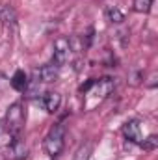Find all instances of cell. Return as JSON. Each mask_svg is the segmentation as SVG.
<instances>
[{
    "label": "cell",
    "instance_id": "3",
    "mask_svg": "<svg viewBox=\"0 0 158 160\" xmlns=\"http://www.w3.org/2000/svg\"><path fill=\"white\" fill-rule=\"evenodd\" d=\"M71 54V43L67 39H58L54 43V54H52V63L58 67H63L69 60Z\"/></svg>",
    "mask_w": 158,
    "mask_h": 160
},
{
    "label": "cell",
    "instance_id": "12",
    "mask_svg": "<svg viewBox=\"0 0 158 160\" xmlns=\"http://www.w3.org/2000/svg\"><path fill=\"white\" fill-rule=\"evenodd\" d=\"M153 2H155V0H134V9H136L138 13H147V11L151 9Z\"/></svg>",
    "mask_w": 158,
    "mask_h": 160
},
{
    "label": "cell",
    "instance_id": "1",
    "mask_svg": "<svg viewBox=\"0 0 158 160\" xmlns=\"http://www.w3.org/2000/svg\"><path fill=\"white\" fill-rule=\"evenodd\" d=\"M63 145H65V127H63V123H56L48 130V134L45 136L43 149H45V153L48 157L54 158V157H58L63 151Z\"/></svg>",
    "mask_w": 158,
    "mask_h": 160
},
{
    "label": "cell",
    "instance_id": "8",
    "mask_svg": "<svg viewBox=\"0 0 158 160\" xmlns=\"http://www.w3.org/2000/svg\"><path fill=\"white\" fill-rule=\"evenodd\" d=\"M11 86H13V89H17V91H24V89H26V86H28V78H26L24 71H17V73L13 75V78H11Z\"/></svg>",
    "mask_w": 158,
    "mask_h": 160
},
{
    "label": "cell",
    "instance_id": "4",
    "mask_svg": "<svg viewBox=\"0 0 158 160\" xmlns=\"http://www.w3.org/2000/svg\"><path fill=\"white\" fill-rule=\"evenodd\" d=\"M39 102L48 114H54V112H58L60 106H62V95H60L58 91H47V93H43V97L39 99Z\"/></svg>",
    "mask_w": 158,
    "mask_h": 160
},
{
    "label": "cell",
    "instance_id": "9",
    "mask_svg": "<svg viewBox=\"0 0 158 160\" xmlns=\"http://www.w3.org/2000/svg\"><path fill=\"white\" fill-rule=\"evenodd\" d=\"M91 155H93V142H86L78 147L75 160H91Z\"/></svg>",
    "mask_w": 158,
    "mask_h": 160
},
{
    "label": "cell",
    "instance_id": "6",
    "mask_svg": "<svg viewBox=\"0 0 158 160\" xmlns=\"http://www.w3.org/2000/svg\"><path fill=\"white\" fill-rule=\"evenodd\" d=\"M36 75H37V78H39L41 82H45V84H52V82H56L58 77H60V67L54 65V63L50 62V63H47V65L39 67V69L36 71Z\"/></svg>",
    "mask_w": 158,
    "mask_h": 160
},
{
    "label": "cell",
    "instance_id": "10",
    "mask_svg": "<svg viewBox=\"0 0 158 160\" xmlns=\"http://www.w3.org/2000/svg\"><path fill=\"white\" fill-rule=\"evenodd\" d=\"M106 19H108L110 22L119 24V22L125 21V15L121 13V9H117V8H108V9H106Z\"/></svg>",
    "mask_w": 158,
    "mask_h": 160
},
{
    "label": "cell",
    "instance_id": "2",
    "mask_svg": "<svg viewBox=\"0 0 158 160\" xmlns=\"http://www.w3.org/2000/svg\"><path fill=\"white\" fill-rule=\"evenodd\" d=\"M22 127H24V110H22V104L21 102H13L7 108V112H6V128H7V132L13 138H17L19 132L22 130Z\"/></svg>",
    "mask_w": 158,
    "mask_h": 160
},
{
    "label": "cell",
    "instance_id": "5",
    "mask_svg": "<svg viewBox=\"0 0 158 160\" xmlns=\"http://www.w3.org/2000/svg\"><path fill=\"white\" fill-rule=\"evenodd\" d=\"M123 134L128 142L132 143H140L141 142V125L138 119H128L123 125Z\"/></svg>",
    "mask_w": 158,
    "mask_h": 160
},
{
    "label": "cell",
    "instance_id": "11",
    "mask_svg": "<svg viewBox=\"0 0 158 160\" xmlns=\"http://www.w3.org/2000/svg\"><path fill=\"white\" fill-rule=\"evenodd\" d=\"M140 145L143 147V151H155V149H156V145H158V138L155 136V134H151L147 140H141V142H140Z\"/></svg>",
    "mask_w": 158,
    "mask_h": 160
},
{
    "label": "cell",
    "instance_id": "7",
    "mask_svg": "<svg viewBox=\"0 0 158 160\" xmlns=\"http://www.w3.org/2000/svg\"><path fill=\"white\" fill-rule=\"evenodd\" d=\"M7 157L11 160H22L26 157V145L19 140V136L11 140V143L7 147Z\"/></svg>",
    "mask_w": 158,
    "mask_h": 160
}]
</instances>
